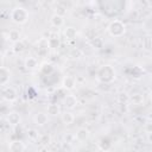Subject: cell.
I'll return each mask as SVG.
<instances>
[{"mask_svg":"<svg viewBox=\"0 0 152 152\" xmlns=\"http://www.w3.org/2000/svg\"><path fill=\"white\" fill-rule=\"evenodd\" d=\"M13 52L14 53H20V52H23L24 50H25V44H24V42H18V43H15V44H13Z\"/></svg>","mask_w":152,"mask_h":152,"instance_id":"44dd1931","label":"cell"},{"mask_svg":"<svg viewBox=\"0 0 152 152\" xmlns=\"http://www.w3.org/2000/svg\"><path fill=\"white\" fill-rule=\"evenodd\" d=\"M48 114H45V113H43V112H38L37 114H34V116H33V121H34V124L37 125V126H39V127H43V126H45L46 124H48Z\"/></svg>","mask_w":152,"mask_h":152,"instance_id":"52a82bcc","label":"cell"},{"mask_svg":"<svg viewBox=\"0 0 152 152\" xmlns=\"http://www.w3.org/2000/svg\"><path fill=\"white\" fill-rule=\"evenodd\" d=\"M7 39H8L10 42H12L13 44L20 42V32H19L18 30H15V28L10 30L8 33H7Z\"/></svg>","mask_w":152,"mask_h":152,"instance_id":"e0dca14e","label":"cell"},{"mask_svg":"<svg viewBox=\"0 0 152 152\" xmlns=\"http://www.w3.org/2000/svg\"><path fill=\"white\" fill-rule=\"evenodd\" d=\"M24 65H25L26 69H28V70H33V69H36V68L38 66V59H37L36 57L30 56V57H27V58L25 59Z\"/></svg>","mask_w":152,"mask_h":152,"instance_id":"ac0fdd59","label":"cell"},{"mask_svg":"<svg viewBox=\"0 0 152 152\" xmlns=\"http://www.w3.org/2000/svg\"><path fill=\"white\" fill-rule=\"evenodd\" d=\"M26 148L21 140H12L8 144V152H24Z\"/></svg>","mask_w":152,"mask_h":152,"instance_id":"5b68a950","label":"cell"},{"mask_svg":"<svg viewBox=\"0 0 152 152\" xmlns=\"http://www.w3.org/2000/svg\"><path fill=\"white\" fill-rule=\"evenodd\" d=\"M27 138L31 140V141H37L39 139V133L37 129L34 128H28L27 129Z\"/></svg>","mask_w":152,"mask_h":152,"instance_id":"ffe728a7","label":"cell"},{"mask_svg":"<svg viewBox=\"0 0 152 152\" xmlns=\"http://www.w3.org/2000/svg\"><path fill=\"white\" fill-rule=\"evenodd\" d=\"M17 96H18V94H17L14 88H12V87H4L2 88V99L4 100L12 102V101L17 100Z\"/></svg>","mask_w":152,"mask_h":152,"instance_id":"277c9868","label":"cell"},{"mask_svg":"<svg viewBox=\"0 0 152 152\" xmlns=\"http://www.w3.org/2000/svg\"><path fill=\"white\" fill-rule=\"evenodd\" d=\"M144 132L147 133V134H151L152 133V121H148L144 125Z\"/></svg>","mask_w":152,"mask_h":152,"instance_id":"4316f807","label":"cell"},{"mask_svg":"<svg viewBox=\"0 0 152 152\" xmlns=\"http://www.w3.org/2000/svg\"><path fill=\"white\" fill-rule=\"evenodd\" d=\"M6 121L11 125V126H17V125H19L20 124V121H21V116H20V114L18 113V112H10L8 114H7V116H6Z\"/></svg>","mask_w":152,"mask_h":152,"instance_id":"8992f818","label":"cell"},{"mask_svg":"<svg viewBox=\"0 0 152 152\" xmlns=\"http://www.w3.org/2000/svg\"><path fill=\"white\" fill-rule=\"evenodd\" d=\"M82 55H83L82 50H80V49H77V48L71 49V50H70V53H69V56H70L71 58H80V57H82Z\"/></svg>","mask_w":152,"mask_h":152,"instance_id":"7402d4cb","label":"cell"},{"mask_svg":"<svg viewBox=\"0 0 152 152\" xmlns=\"http://www.w3.org/2000/svg\"><path fill=\"white\" fill-rule=\"evenodd\" d=\"M147 141H148L150 144H152V133H151V134H147Z\"/></svg>","mask_w":152,"mask_h":152,"instance_id":"83f0119b","label":"cell"},{"mask_svg":"<svg viewBox=\"0 0 152 152\" xmlns=\"http://www.w3.org/2000/svg\"><path fill=\"white\" fill-rule=\"evenodd\" d=\"M75 138H76L77 141H86L89 138V131L86 127H81V128L77 129V132L75 134Z\"/></svg>","mask_w":152,"mask_h":152,"instance_id":"4fadbf2b","label":"cell"},{"mask_svg":"<svg viewBox=\"0 0 152 152\" xmlns=\"http://www.w3.org/2000/svg\"><path fill=\"white\" fill-rule=\"evenodd\" d=\"M63 104L68 109H74L77 106V97L75 95H66L63 100Z\"/></svg>","mask_w":152,"mask_h":152,"instance_id":"30bf717a","label":"cell"},{"mask_svg":"<svg viewBox=\"0 0 152 152\" xmlns=\"http://www.w3.org/2000/svg\"><path fill=\"white\" fill-rule=\"evenodd\" d=\"M62 86L64 89L66 90H72L75 87H76V78L71 75H68L63 78V82H62Z\"/></svg>","mask_w":152,"mask_h":152,"instance_id":"9c48e42d","label":"cell"},{"mask_svg":"<svg viewBox=\"0 0 152 152\" xmlns=\"http://www.w3.org/2000/svg\"><path fill=\"white\" fill-rule=\"evenodd\" d=\"M46 114L51 115V116H57V115L62 114L61 107L58 104H56V103H49L48 107H46Z\"/></svg>","mask_w":152,"mask_h":152,"instance_id":"7c38bea8","label":"cell"},{"mask_svg":"<svg viewBox=\"0 0 152 152\" xmlns=\"http://www.w3.org/2000/svg\"><path fill=\"white\" fill-rule=\"evenodd\" d=\"M50 23H51V25L53 26V27H62L63 25H64V17H62V15H58V14H52L51 15V18H50Z\"/></svg>","mask_w":152,"mask_h":152,"instance_id":"5bb4252c","label":"cell"},{"mask_svg":"<svg viewBox=\"0 0 152 152\" xmlns=\"http://www.w3.org/2000/svg\"><path fill=\"white\" fill-rule=\"evenodd\" d=\"M48 43H49V49H51V50H56L61 45V40H59L58 37H50V38H48Z\"/></svg>","mask_w":152,"mask_h":152,"instance_id":"d6986e66","label":"cell"},{"mask_svg":"<svg viewBox=\"0 0 152 152\" xmlns=\"http://www.w3.org/2000/svg\"><path fill=\"white\" fill-rule=\"evenodd\" d=\"M91 45L95 46V48H97V49L101 48L102 46V39L100 37H94L93 40H91Z\"/></svg>","mask_w":152,"mask_h":152,"instance_id":"d4e9b609","label":"cell"},{"mask_svg":"<svg viewBox=\"0 0 152 152\" xmlns=\"http://www.w3.org/2000/svg\"><path fill=\"white\" fill-rule=\"evenodd\" d=\"M150 99H151V101H152V90H151V93H150Z\"/></svg>","mask_w":152,"mask_h":152,"instance_id":"f546056e","label":"cell"},{"mask_svg":"<svg viewBox=\"0 0 152 152\" xmlns=\"http://www.w3.org/2000/svg\"><path fill=\"white\" fill-rule=\"evenodd\" d=\"M107 31L108 33L112 36V37H121L125 34L126 32V25L124 24V21H121L120 19H114L109 23L108 27H107Z\"/></svg>","mask_w":152,"mask_h":152,"instance_id":"3957f363","label":"cell"},{"mask_svg":"<svg viewBox=\"0 0 152 152\" xmlns=\"http://www.w3.org/2000/svg\"><path fill=\"white\" fill-rule=\"evenodd\" d=\"M116 77L115 69L110 65H103L97 70V80L102 83H112Z\"/></svg>","mask_w":152,"mask_h":152,"instance_id":"6da1fadb","label":"cell"},{"mask_svg":"<svg viewBox=\"0 0 152 152\" xmlns=\"http://www.w3.org/2000/svg\"><path fill=\"white\" fill-rule=\"evenodd\" d=\"M128 102L132 104H142L144 103V95L140 93H134L128 96Z\"/></svg>","mask_w":152,"mask_h":152,"instance_id":"9a60e30c","label":"cell"},{"mask_svg":"<svg viewBox=\"0 0 152 152\" xmlns=\"http://www.w3.org/2000/svg\"><path fill=\"white\" fill-rule=\"evenodd\" d=\"M142 48L145 50H152V38L151 37H145L142 40Z\"/></svg>","mask_w":152,"mask_h":152,"instance_id":"603a6c76","label":"cell"},{"mask_svg":"<svg viewBox=\"0 0 152 152\" xmlns=\"http://www.w3.org/2000/svg\"><path fill=\"white\" fill-rule=\"evenodd\" d=\"M11 20L14 24L21 25L28 20V12L23 6H17L11 11Z\"/></svg>","mask_w":152,"mask_h":152,"instance_id":"7a4b0ae2","label":"cell"},{"mask_svg":"<svg viewBox=\"0 0 152 152\" xmlns=\"http://www.w3.org/2000/svg\"><path fill=\"white\" fill-rule=\"evenodd\" d=\"M64 37L68 39V40H74L76 37H77V31L75 27L72 26H66L64 28Z\"/></svg>","mask_w":152,"mask_h":152,"instance_id":"2e32d148","label":"cell"},{"mask_svg":"<svg viewBox=\"0 0 152 152\" xmlns=\"http://www.w3.org/2000/svg\"><path fill=\"white\" fill-rule=\"evenodd\" d=\"M55 13H56V14H58V15L64 17V15L66 14V8H65V7H63V6H61V5H58V6H56Z\"/></svg>","mask_w":152,"mask_h":152,"instance_id":"cb8c5ba5","label":"cell"},{"mask_svg":"<svg viewBox=\"0 0 152 152\" xmlns=\"http://www.w3.org/2000/svg\"><path fill=\"white\" fill-rule=\"evenodd\" d=\"M38 46L40 49H48L49 48V43H48V39L45 38H42L39 42H38Z\"/></svg>","mask_w":152,"mask_h":152,"instance_id":"484cf974","label":"cell"},{"mask_svg":"<svg viewBox=\"0 0 152 152\" xmlns=\"http://www.w3.org/2000/svg\"><path fill=\"white\" fill-rule=\"evenodd\" d=\"M61 120H62V122L65 125V126H70L71 124H74V121H75V115L71 113V112H63L62 114H61Z\"/></svg>","mask_w":152,"mask_h":152,"instance_id":"8fae6325","label":"cell"},{"mask_svg":"<svg viewBox=\"0 0 152 152\" xmlns=\"http://www.w3.org/2000/svg\"><path fill=\"white\" fill-rule=\"evenodd\" d=\"M147 4H148V6H150V7H152V1H148Z\"/></svg>","mask_w":152,"mask_h":152,"instance_id":"f1b7e54d","label":"cell"},{"mask_svg":"<svg viewBox=\"0 0 152 152\" xmlns=\"http://www.w3.org/2000/svg\"><path fill=\"white\" fill-rule=\"evenodd\" d=\"M10 78H11L10 69H7L6 66H1V70H0V84L2 87L7 86V83L10 82Z\"/></svg>","mask_w":152,"mask_h":152,"instance_id":"ba28073f","label":"cell"}]
</instances>
